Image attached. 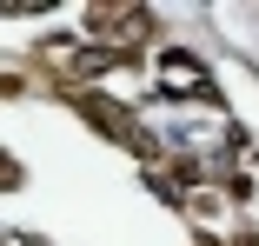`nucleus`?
Here are the masks:
<instances>
[{
	"label": "nucleus",
	"mask_w": 259,
	"mask_h": 246,
	"mask_svg": "<svg viewBox=\"0 0 259 246\" xmlns=\"http://www.w3.org/2000/svg\"><path fill=\"white\" fill-rule=\"evenodd\" d=\"M160 67H166V73H173V80H186V87H193V80H199V67H193V60H186V54H166V60H160Z\"/></svg>",
	"instance_id": "obj_1"
}]
</instances>
